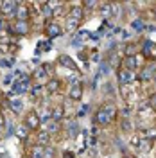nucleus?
<instances>
[{"label":"nucleus","mask_w":156,"mask_h":158,"mask_svg":"<svg viewBox=\"0 0 156 158\" xmlns=\"http://www.w3.org/2000/svg\"><path fill=\"white\" fill-rule=\"evenodd\" d=\"M118 115V108L113 104V102H102L95 113H93V122L97 126H109Z\"/></svg>","instance_id":"1"},{"label":"nucleus","mask_w":156,"mask_h":158,"mask_svg":"<svg viewBox=\"0 0 156 158\" xmlns=\"http://www.w3.org/2000/svg\"><path fill=\"white\" fill-rule=\"evenodd\" d=\"M84 18V9H83V6H74L72 9H70V15L68 18H67V29L70 32H74V31L79 29V25H81V22Z\"/></svg>","instance_id":"2"},{"label":"nucleus","mask_w":156,"mask_h":158,"mask_svg":"<svg viewBox=\"0 0 156 158\" xmlns=\"http://www.w3.org/2000/svg\"><path fill=\"white\" fill-rule=\"evenodd\" d=\"M23 126L32 131V133H36L41 129V117L38 115V111H34V110H31L29 113H25V117H23Z\"/></svg>","instance_id":"3"},{"label":"nucleus","mask_w":156,"mask_h":158,"mask_svg":"<svg viewBox=\"0 0 156 158\" xmlns=\"http://www.w3.org/2000/svg\"><path fill=\"white\" fill-rule=\"evenodd\" d=\"M7 32L13 34V36H27L31 32V22H11L9 27H7Z\"/></svg>","instance_id":"4"},{"label":"nucleus","mask_w":156,"mask_h":158,"mask_svg":"<svg viewBox=\"0 0 156 158\" xmlns=\"http://www.w3.org/2000/svg\"><path fill=\"white\" fill-rule=\"evenodd\" d=\"M43 32H45V36H47L49 40H54V38H58V36H61V34H63V27L59 25L58 22L49 20V22L45 23V29H43Z\"/></svg>","instance_id":"5"},{"label":"nucleus","mask_w":156,"mask_h":158,"mask_svg":"<svg viewBox=\"0 0 156 158\" xmlns=\"http://www.w3.org/2000/svg\"><path fill=\"white\" fill-rule=\"evenodd\" d=\"M16 7H18V2H14V0H4V2H0V16L2 18L14 16Z\"/></svg>","instance_id":"6"},{"label":"nucleus","mask_w":156,"mask_h":158,"mask_svg":"<svg viewBox=\"0 0 156 158\" xmlns=\"http://www.w3.org/2000/svg\"><path fill=\"white\" fill-rule=\"evenodd\" d=\"M58 65L72 70V72H79V65L72 59V56H68V54H59L58 56Z\"/></svg>","instance_id":"7"},{"label":"nucleus","mask_w":156,"mask_h":158,"mask_svg":"<svg viewBox=\"0 0 156 158\" xmlns=\"http://www.w3.org/2000/svg\"><path fill=\"white\" fill-rule=\"evenodd\" d=\"M14 20H18V22H31V6L18 4V7L14 11Z\"/></svg>","instance_id":"8"},{"label":"nucleus","mask_w":156,"mask_h":158,"mask_svg":"<svg viewBox=\"0 0 156 158\" xmlns=\"http://www.w3.org/2000/svg\"><path fill=\"white\" fill-rule=\"evenodd\" d=\"M133 79H135V74H133V72L122 69V67L117 70V81H118V85H122V86L131 85V83H133Z\"/></svg>","instance_id":"9"},{"label":"nucleus","mask_w":156,"mask_h":158,"mask_svg":"<svg viewBox=\"0 0 156 158\" xmlns=\"http://www.w3.org/2000/svg\"><path fill=\"white\" fill-rule=\"evenodd\" d=\"M68 99L72 102H79L83 99V85L81 83H72L68 90Z\"/></svg>","instance_id":"10"},{"label":"nucleus","mask_w":156,"mask_h":158,"mask_svg":"<svg viewBox=\"0 0 156 158\" xmlns=\"http://www.w3.org/2000/svg\"><path fill=\"white\" fill-rule=\"evenodd\" d=\"M61 88H63V83H61V79H58V77H50V79H47V83H45V90H47V94H50V95L58 94Z\"/></svg>","instance_id":"11"},{"label":"nucleus","mask_w":156,"mask_h":158,"mask_svg":"<svg viewBox=\"0 0 156 158\" xmlns=\"http://www.w3.org/2000/svg\"><path fill=\"white\" fill-rule=\"evenodd\" d=\"M142 52L147 59H156V43L151 40H146L142 45Z\"/></svg>","instance_id":"12"},{"label":"nucleus","mask_w":156,"mask_h":158,"mask_svg":"<svg viewBox=\"0 0 156 158\" xmlns=\"http://www.w3.org/2000/svg\"><path fill=\"white\" fill-rule=\"evenodd\" d=\"M27 158H45V148L38 146V144H32L27 149Z\"/></svg>","instance_id":"13"},{"label":"nucleus","mask_w":156,"mask_h":158,"mask_svg":"<svg viewBox=\"0 0 156 158\" xmlns=\"http://www.w3.org/2000/svg\"><path fill=\"white\" fill-rule=\"evenodd\" d=\"M137 67H138L137 56H124V59H122V69L129 70V72H135Z\"/></svg>","instance_id":"14"},{"label":"nucleus","mask_w":156,"mask_h":158,"mask_svg":"<svg viewBox=\"0 0 156 158\" xmlns=\"http://www.w3.org/2000/svg\"><path fill=\"white\" fill-rule=\"evenodd\" d=\"M50 118L61 124V120L65 118V106H63V104H58V106H54V108L50 110Z\"/></svg>","instance_id":"15"},{"label":"nucleus","mask_w":156,"mask_h":158,"mask_svg":"<svg viewBox=\"0 0 156 158\" xmlns=\"http://www.w3.org/2000/svg\"><path fill=\"white\" fill-rule=\"evenodd\" d=\"M50 135L45 131V129H39V131H36V142L34 144H38V146H43V148H47L50 142Z\"/></svg>","instance_id":"16"},{"label":"nucleus","mask_w":156,"mask_h":158,"mask_svg":"<svg viewBox=\"0 0 156 158\" xmlns=\"http://www.w3.org/2000/svg\"><path fill=\"white\" fill-rule=\"evenodd\" d=\"M31 88H32L31 81L29 79H23V81H20V83H14L13 92H14V94H23V92H31Z\"/></svg>","instance_id":"17"},{"label":"nucleus","mask_w":156,"mask_h":158,"mask_svg":"<svg viewBox=\"0 0 156 158\" xmlns=\"http://www.w3.org/2000/svg\"><path fill=\"white\" fill-rule=\"evenodd\" d=\"M59 126H61V124H59V122H56V120H52V118H49V120H45V122H43V129L49 133L50 137H52L54 133H58L59 129H61Z\"/></svg>","instance_id":"18"},{"label":"nucleus","mask_w":156,"mask_h":158,"mask_svg":"<svg viewBox=\"0 0 156 158\" xmlns=\"http://www.w3.org/2000/svg\"><path fill=\"white\" fill-rule=\"evenodd\" d=\"M156 70L153 69V67H147V69H144V72H142V76H140V79L144 81V83H147V81H151V79L154 77Z\"/></svg>","instance_id":"19"},{"label":"nucleus","mask_w":156,"mask_h":158,"mask_svg":"<svg viewBox=\"0 0 156 158\" xmlns=\"http://www.w3.org/2000/svg\"><path fill=\"white\" fill-rule=\"evenodd\" d=\"M99 9H101V15L104 18H109L111 16V4H99Z\"/></svg>","instance_id":"20"},{"label":"nucleus","mask_w":156,"mask_h":158,"mask_svg":"<svg viewBox=\"0 0 156 158\" xmlns=\"http://www.w3.org/2000/svg\"><path fill=\"white\" fill-rule=\"evenodd\" d=\"M9 106H11V110H14L16 113H20V111L23 110V104H22V101H18V99H11Z\"/></svg>","instance_id":"21"},{"label":"nucleus","mask_w":156,"mask_h":158,"mask_svg":"<svg viewBox=\"0 0 156 158\" xmlns=\"http://www.w3.org/2000/svg\"><path fill=\"white\" fill-rule=\"evenodd\" d=\"M47 72H49V70H45L43 67H39V69L34 72V76H32V77H34V79H41V77H45V76H47Z\"/></svg>","instance_id":"22"},{"label":"nucleus","mask_w":156,"mask_h":158,"mask_svg":"<svg viewBox=\"0 0 156 158\" xmlns=\"http://www.w3.org/2000/svg\"><path fill=\"white\" fill-rule=\"evenodd\" d=\"M7 27H9V22H7L6 18H2V16H0V34H4V32L7 31Z\"/></svg>","instance_id":"23"},{"label":"nucleus","mask_w":156,"mask_h":158,"mask_svg":"<svg viewBox=\"0 0 156 158\" xmlns=\"http://www.w3.org/2000/svg\"><path fill=\"white\" fill-rule=\"evenodd\" d=\"M93 7H99L97 2H92V0H86V2H83V9H93Z\"/></svg>","instance_id":"24"},{"label":"nucleus","mask_w":156,"mask_h":158,"mask_svg":"<svg viewBox=\"0 0 156 158\" xmlns=\"http://www.w3.org/2000/svg\"><path fill=\"white\" fill-rule=\"evenodd\" d=\"M54 155H56V149L54 148H45V158H54Z\"/></svg>","instance_id":"25"},{"label":"nucleus","mask_w":156,"mask_h":158,"mask_svg":"<svg viewBox=\"0 0 156 158\" xmlns=\"http://www.w3.org/2000/svg\"><path fill=\"white\" fill-rule=\"evenodd\" d=\"M25 135H29V129L25 128V126H20V128H18V137L20 138H25Z\"/></svg>","instance_id":"26"},{"label":"nucleus","mask_w":156,"mask_h":158,"mask_svg":"<svg viewBox=\"0 0 156 158\" xmlns=\"http://www.w3.org/2000/svg\"><path fill=\"white\" fill-rule=\"evenodd\" d=\"M149 104L153 106V110H156V90L151 94V95H149Z\"/></svg>","instance_id":"27"},{"label":"nucleus","mask_w":156,"mask_h":158,"mask_svg":"<svg viewBox=\"0 0 156 158\" xmlns=\"http://www.w3.org/2000/svg\"><path fill=\"white\" fill-rule=\"evenodd\" d=\"M61 158H76V155H74L72 151H65V153H63V156H61Z\"/></svg>","instance_id":"28"},{"label":"nucleus","mask_w":156,"mask_h":158,"mask_svg":"<svg viewBox=\"0 0 156 158\" xmlns=\"http://www.w3.org/2000/svg\"><path fill=\"white\" fill-rule=\"evenodd\" d=\"M2 129H4V120L0 118V133H2Z\"/></svg>","instance_id":"29"},{"label":"nucleus","mask_w":156,"mask_h":158,"mask_svg":"<svg viewBox=\"0 0 156 158\" xmlns=\"http://www.w3.org/2000/svg\"><path fill=\"white\" fill-rule=\"evenodd\" d=\"M153 81H154V86H156V74H154V77H153Z\"/></svg>","instance_id":"30"},{"label":"nucleus","mask_w":156,"mask_h":158,"mask_svg":"<svg viewBox=\"0 0 156 158\" xmlns=\"http://www.w3.org/2000/svg\"><path fill=\"white\" fill-rule=\"evenodd\" d=\"M122 158H131V156H127V155H124V156H122Z\"/></svg>","instance_id":"31"},{"label":"nucleus","mask_w":156,"mask_h":158,"mask_svg":"<svg viewBox=\"0 0 156 158\" xmlns=\"http://www.w3.org/2000/svg\"><path fill=\"white\" fill-rule=\"evenodd\" d=\"M0 102H2V94H0Z\"/></svg>","instance_id":"32"},{"label":"nucleus","mask_w":156,"mask_h":158,"mask_svg":"<svg viewBox=\"0 0 156 158\" xmlns=\"http://www.w3.org/2000/svg\"><path fill=\"white\" fill-rule=\"evenodd\" d=\"M22 158H27V156H22Z\"/></svg>","instance_id":"33"}]
</instances>
